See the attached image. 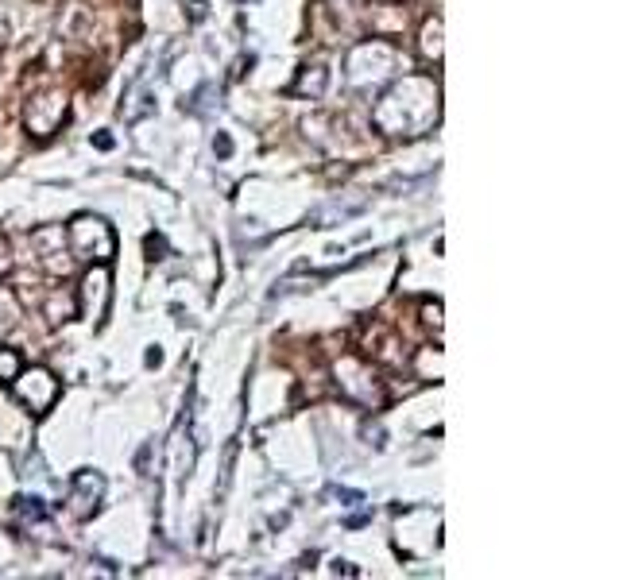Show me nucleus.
I'll return each mask as SVG.
<instances>
[{"label": "nucleus", "mask_w": 619, "mask_h": 580, "mask_svg": "<svg viewBox=\"0 0 619 580\" xmlns=\"http://www.w3.org/2000/svg\"><path fill=\"white\" fill-rule=\"evenodd\" d=\"M442 116V89L430 74H403L372 105V128L387 140H418Z\"/></svg>", "instance_id": "1"}, {"label": "nucleus", "mask_w": 619, "mask_h": 580, "mask_svg": "<svg viewBox=\"0 0 619 580\" xmlns=\"http://www.w3.org/2000/svg\"><path fill=\"white\" fill-rule=\"evenodd\" d=\"M399 74V47L387 43V39H368V43H356L349 58H345V82L356 93H372L384 82H391Z\"/></svg>", "instance_id": "2"}, {"label": "nucleus", "mask_w": 619, "mask_h": 580, "mask_svg": "<svg viewBox=\"0 0 619 580\" xmlns=\"http://www.w3.org/2000/svg\"><path fill=\"white\" fill-rule=\"evenodd\" d=\"M66 248L70 256L82 263H113L117 256V232L109 221L93 217V213H78L66 225Z\"/></svg>", "instance_id": "3"}, {"label": "nucleus", "mask_w": 619, "mask_h": 580, "mask_svg": "<svg viewBox=\"0 0 619 580\" xmlns=\"http://www.w3.org/2000/svg\"><path fill=\"white\" fill-rule=\"evenodd\" d=\"M333 376H337V387H341V395L349 403L368 406V410H380L384 406V379L376 376V368L368 360L345 356V360H337Z\"/></svg>", "instance_id": "4"}, {"label": "nucleus", "mask_w": 619, "mask_h": 580, "mask_svg": "<svg viewBox=\"0 0 619 580\" xmlns=\"http://www.w3.org/2000/svg\"><path fill=\"white\" fill-rule=\"evenodd\" d=\"M70 113V97L66 89H39L24 105V128L31 140H51L62 128V120Z\"/></svg>", "instance_id": "5"}, {"label": "nucleus", "mask_w": 619, "mask_h": 580, "mask_svg": "<svg viewBox=\"0 0 619 580\" xmlns=\"http://www.w3.org/2000/svg\"><path fill=\"white\" fill-rule=\"evenodd\" d=\"M113 302V275L105 263H89V271L78 279V314L89 325H101Z\"/></svg>", "instance_id": "6"}, {"label": "nucleus", "mask_w": 619, "mask_h": 580, "mask_svg": "<svg viewBox=\"0 0 619 580\" xmlns=\"http://www.w3.org/2000/svg\"><path fill=\"white\" fill-rule=\"evenodd\" d=\"M12 391L31 414H47L59 399L62 383L51 368H20V376L12 379Z\"/></svg>", "instance_id": "7"}, {"label": "nucleus", "mask_w": 619, "mask_h": 580, "mask_svg": "<svg viewBox=\"0 0 619 580\" xmlns=\"http://www.w3.org/2000/svg\"><path fill=\"white\" fill-rule=\"evenodd\" d=\"M101 499H105V476L82 468L74 480H70V495H66V507L74 519H93L101 511Z\"/></svg>", "instance_id": "8"}, {"label": "nucleus", "mask_w": 619, "mask_h": 580, "mask_svg": "<svg viewBox=\"0 0 619 580\" xmlns=\"http://www.w3.org/2000/svg\"><path fill=\"white\" fill-rule=\"evenodd\" d=\"M167 453H171V472H175L178 480H186V476L194 472V441H190V430H186V426H175Z\"/></svg>", "instance_id": "9"}, {"label": "nucleus", "mask_w": 619, "mask_h": 580, "mask_svg": "<svg viewBox=\"0 0 619 580\" xmlns=\"http://www.w3.org/2000/svg\"><path fill=\"white\" fill-rule=\"evenodd\" d=\"M442 31H445V24H442V16H426L422 20V28H418V55L426 58V62H442Z\"/></svg>", "instance_id": "10"}, {"label": "nucleus", "mask_w": 619, "mask_h": 580, "mask_svg": "<svg viewBox=\"0 0 619 580\" xmlns=\"http://www.w3.org/2000/svg\"><path fill=\"white\" fill-rule=\"evenodd\" d=\"M329 86V70H325V62H310V66H302V74H298V82L291 86L295 97H310V101H318Z\"/></svg>", "instance_id": "11"}, {"label": "nucleus", "mask_w": 619, "mask_h": 580, "mask_svg": "<svg viewBox=\"0 0 619 580\" xmlns=\"http://www.w3.org/2000/svg\"><path fill=\"white\" fill-rule=\"evenodd\" d=\"M155 113V101H151V89L144 82H136V86L128 89V97H124V105H120V116H124V124H140L144 116Z\"/></svg>", "instance_id": "12"}, {"label": "nucleus", "mask_w": 619, "mask_h": 580, "mask_svg": "<svg viewBox=\"0 0 619 580\" xmlns=\"http://www.w3.org/2000/svg\"><path fill=\"white\" fill-rule=\"evenodd\" d=\"M20 325V302L8 287H0V337Z\"/></svg>", "instance_id": "13"}, {"label": "nucleus", "mask_w": 619, "mask_h": 580, "mask_svg": "<svg viewBox=\"0 0 619 580\" xmlns=\"http://www.w3.org/2000/svg\"><path fill=\"white\" fill-rule=\"evenodd\" d=\"M360 205H364V202H353V205L329 202V205H325V209H318V213H314V225H318V229H325V225H329L333 217H341V221H345V217H353V213H360Z\"/></svg>", "instance_id": "14"}, {"label": "nucleus", "mask_w": 619, "mask_h": 580, "mask_svg": "<svg viewBox=\"0 0 619 580\" xmlns=\"http://www.w3.org/2000/svg\"><path fill=\"white\" fill-rule=\"evenodd\" d=\"M20 368H24L20 352L16 348H0V383H12V379L20 376Z\"/></svg>", "instance_id": "15"}, {"label": "nucleus", "mask_w": 619, "mask_h": 580, "mask_svg": "<svg viewBox=\"0 0 619 580\" xmlns=\"http://www.w3.org/2000/svg\"><path fill=\"white\" fill-rule=\"evenodd\" d=\"M422 314H426V325H430V329H442V302H426V306H422Z\"/></svg>", "instance_id": "16"}, {"label": "nucleus", "mask_w": 619, "mask_h": 580, "mask_svg": "<svg viewBox=\"0 0 619 580\" xmlns=\"http://www.w3.org/2000/svg\"><path fill=\"white\" fill-rule=\"evenodd\" d=\"M12 267H16V260H12V248H8V240L0 236V279H4Z\"/></svg>", "instance_id": "17"}, {"label": "nucleus", "mask_w": 619, "mask_h": 580, "mask_svg": "<svg viewBox=\"0 0 619 580\" xmlns=\"http://www.w3.org/2000/svg\"><path fill=\"white\" fill-rule=\"evenodd\" d=\"M213 151H217V155L225 159V155L233 151V140H229V136H217V140H213Z\"/></svg>", "instance_id": "18"}]
</instances>
